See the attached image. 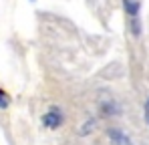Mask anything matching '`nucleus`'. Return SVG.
Returning a JSON list of instances; mask_svg holds the SVG:
<instances>
[{"label":"nucleus","mask_w":149,"mask_h":145,"mask_svg":"<svg viewBox=\"0 0 149 145\" xmlns=\"http://www.w3.org/2000/svg\"><path fill=\"white\" fill-rule=\"evenodd\" d=\"M145 119H147V123H149V101H147V107H145Z\"/></svg>","instance_id":"obj_5"},{"label":"nucleus","mask_w":149,"mask_h":145,"mask_svg":"<svg viewBox=\"0 0 149 145\" xmlns=\"http://www.w3.org/2000/svg\"><path fill=\"white\" fill-rule=\"evenodd\" d=\"M45 125L49 127V129H56L58 125H61V121H63V115H61V111L58 109H50L49 113L45 115Z\"/></svg>","instance_id":"obj_1"},{"label":"nucleus","mask_w":149,"mask_h":145,"mask_svg":"<svg viewBox=\"0 0 149 145\" xmlns=\"http://www.w3.org/2000/svg\"><path fill=\"white\" fill-rule=\"evenodd\" d=\"M8 103H10V99H8V95L0 89V109H6L8 107Z\"/></svg>","instance_id":"obj_4"},{"label":"nucleus","mask_w":149,"mask_h":145,"mask_svg":"<svg viewBox=\"0 0 149 145\" xmlns=\"http://www.w3.org/2000/svg\"><path fill=\"white\" fill-rule=\"evenodd\" d=\"M125 8L131 18H137V2L135 0H125Z\"/></svg>","instance_id":"obj_2"},{"label":"nucleus","mask_w":149,"mask_h":145,"mask_svg":"<svg viewBox=\"0 0 149 145\" xmlns=\"http://www.w3.org/2000/svg\"><path fill=\"white\" fill-rule=\"evenodd\" d=\"M111 139L115 141V143H119V145H129V141H127V137H123L119 131H111Z\"/></svg>","instance_id":"obj_3"}]
</instances>
